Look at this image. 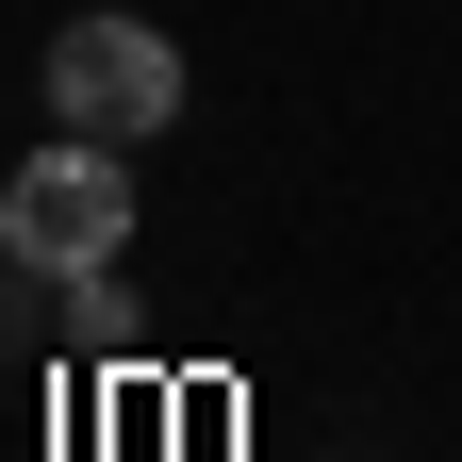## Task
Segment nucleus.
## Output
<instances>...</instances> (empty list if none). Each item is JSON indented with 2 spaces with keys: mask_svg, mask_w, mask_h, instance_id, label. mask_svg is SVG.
Masks as SVG:
<instances>
[{
  "mask_svg": "<svg viewBox=\"0 0 462 462\" xmlns=\"http://www.w3.org/2000/svg\"><path fill=\"white\" fill-rule=\"evenodd\" d=\"M116 248H133V149L50 133L17 182H0V264H17V281H99Z\"/></svg>",
  "mask_w": 462,
  "mask_h": 462,
  "instance_id": "f257e3e1",
  "label": "nucleus"
},
{
  "mask_svg": "<svg viewBox=\"0 0 462 462\" xmlns=\"http://www.w3.org/2000/svg\"><path fill=\"white\" fill-rule=\"evenodd\" d=\"M50 133H99V149L182 133V33H149V17H67V33H50Z\"/></svg>",
  "mask_w": 462,
  "mask_h": 462,
  "instance_id": "f03ea898",
  "label": "nucleus"
}]
</instances>
